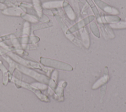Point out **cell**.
<instances>
[{
  "mask_svg": "<svg viewBox=\"0 0 126 112\" xmlns=\"http://www.w3.org/2000/svg\"><path fill=\"white\" fill-rule=\"evenodd\" d=\"M80 34L84 46L88 48L90 46V38L89 33L86 28H83L80 30Z\"/></svg>",
  "mask_w": 126,
  "mask_h": 112,
  "instance_id": "obj_7",
  "label": "cell"
},
{
  "mask_svg": "<svg viewBox=\"0 0 126 112\" xmlns=\"http://www.w3.org/2000/svg\"><path fill=\"white\" fill-rule=\"evenodd\" d=\"M63 1H56L45 3L43 4L45 8H57L63 6Z\"/></svg>",
  "mask_w": 126,
  "mask_h": 112,
  "instance_id": "obj_8",
  "label": "cell"
},
{
  "mask_svg": "<svg viewBox=\"0 0 126 112\" xmlns=\"http://www.w3.org/2000/svg\"><path fill=\"white\" fill-rule=\"evenodd\" d=\"M110 26L112 28H126V23L124 22H117L114 23L113 24H110Z\"/></svg>",
  "mask_w": 126,
  "mask_h": 112,
  "instance_id": "obj_11",
  "label": "cell"
},
{
  "mask_svg": "<svg viewBox=\"0 0 126 112\" xmlns=\"http://www.w3.org/2000/svg\"><path fill=\"white\" fill-rule=\"evenodd\" d=\"M96 5L103 11L114 15H117L119 14L118 11L114 8L112 7L105 2L102 1L101 0H94Z\"/></svg>",
  "mask_w": 126,
  "mask_h": 112,
  "instance_id": "obj_3",
  "label": "cell"
},
{
  "mask_svg": "<svg viewBox=\"0 0 126 112\" xmlns=\"http://www.w3.org/2000/svg\"><path fill=\"white\" fill-rule=\"evenodd\" d=\"M66 36L72 42H73L74 44H75L77 46H80V42L75 38V37L71 34V33H68V34H65Z\"/></svg>",
  "mask_w": 126,
  "mask_h": 112,
  "instance_id": "obj_12",
  "label": "cell"
},
{
  "mask_svg": "<svg viewBox=\"0 0 126 112\" xmlns=\"http://www.w3.org/2000/svg\"><path fill=\"white\" fill-rule=\"evenodd\" d=\"M87 1H88V2L89 3V4H90V6L91 7L93 11L94 12V15H95L96 17L97 18V19H98V18H99L100 17L99 13L97 10V9L96 8L95 5H94V4L93 3V1L92 0H87Z\"/></svg>",
  "mask_w": 126,
  "mask_h": 112,
  "instance_id": "obj_10",
  "label": "cell"
},
{
  "mask_svg": "<svg viewBox=\"0 0 126 112\" xmlns=\"http://www.w3.org/2000/svg\"><path fill=\"white\" fill-rule=\"evenodd\" d=\"M94 19V16L93 15H91L88 17H87L86 18L78 22L77 23H76L72 27H71L70 28L68 29L65 31V34L71 33L75 32L76 31H77L79 29H80L81 28H82L84 26H85L90 22H92Z\"/></svg>",
  "mask_w": 126,
  "mask_h": 112,
  "instance_id": "obj_2",
  "label": "cell"
},
{
  "mask_svg": "<svg viewBox=\"0 0 126 112\" xmlns=\"http://www.w3.org/2000/svg\"><path fill=\"white\" fill-rule=\"evenodd\" d=\"M90 28L93 33L94 36L99 38L100 37V33L98 30V28L96 25V24L94 22L91 23L90 24Z\"/></svg>",
  "mask_w": 126,
  "mask_h": 112,
  "instance_id": "obj_9",
  "label": "cell"
},
{
  "mask_svg": "<svg viewBox=\"0 0 126 112\" xmlns=\"http://www.w3.org/2000/svg\"><path fill=\"white\" fill-rule=\"evenodd\" d=\"M99 23H114L120 21V18L117 16H104L97 19Z\"/></svg>",
  "mask_w": 126,
  "mask_h": 112,
  "instance_id": "obj_4",
  "label": "cell"
},
{
  "mask_svg": "<svg viewBox=\"0 0 126 112\" xmlns=\"http://www.w3.org/2000/svg\"><path fill=\"white\" fill-rule=\"evenodd\" d=\"M41 62L46 65L51 66L60 70L68 71H70L73 70V67L70 65L58 60L48 58H43V60H42Z\"/></svg>",
  "mask_w": 126,
  "mask_h": 112,
  "instance_id": "obj_1",
  "label": "cell"
},
{
  "mask_svg": "<svg viewBox=\"0 0 126 112\" xmlns=\"http://www.w3.org/2000/svg\"><path fill=\"white\" fill-rule=\"evenodd\" d=\"M63 7L64 11L66 13L67 16L68 17V18L71 20H75L76 18L75 15L73 11V9L69 5V4L66 1H63Z\"/></svg>",
  "mask_w": 126,
  "mask_h": 112,
  "instance_id": "obj_6",
  "label": "cell"
},
{
  "mask_svg": "<svg viewBox=\"0 0 126 112\" xmlns=\"http://www.w3.org/2000/svg\"><path fill=\"white\" fill-rule=\"evenodd\" d=\"M107 68V67H105L104 76L101 77L97 82H96V83L93 86L92 89H96L101 85L105 84L107 82L108 80V71Z\"/></svg>",
  "mask_w": 126,
  "mask_h": 112,
  "instance_id": "obj_5",
  "label": "cell"
}]
</instances>
